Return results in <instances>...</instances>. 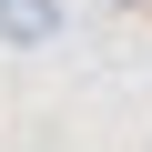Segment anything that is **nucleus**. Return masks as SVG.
<instances>
[{
	"mask_svg": "<svg viewBox=\"0 0 152 152\" xmlns=\"http://www.w3.org/2000/svg\"><path fill=\"white\" fill-rule=\"evenodd\" d=\"M61 31H71L61 0H0V51H51Z\"/></svg>",
	"mask_w": 152,
	"mask_h": 152,
	"instance_id": "nucleus-1",
	"label": "nucleus"
}]
</instances>
